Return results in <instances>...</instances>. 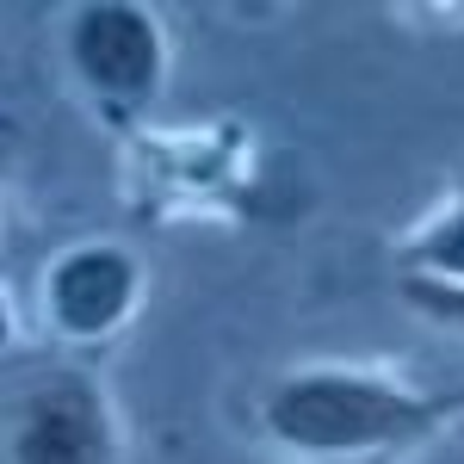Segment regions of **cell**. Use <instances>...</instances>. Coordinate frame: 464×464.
I'll list each match as a JSON object with an SVG mask.
<instances>
[{"label": "cell", "instance_id": "5b68a950", "mask_svg": "<svg viewBox=\"0 0 464 464\" xmlns=\"http://www.w3.org/2000/svg\"><path fill=\"white\" fill-rule=\"evenodd\" d=\"M415 266H433V273H452V285H464V211H452L446 223H433L428 236L409 248Z\"/></svg>", "mask_w": 464, "mask_h": 464}, {"label": "cell", "instance_id": "7a4b0ae2", "mask_svg": "<svg viewBox=\"0 0 464 464\" xmlns=\"http://www.w3.org/2000/svg\"><path fill=\"white\" fill-rule=\"evenodd\" d=\"M69 56L106 100H143L161 81V32L143 6H81L69 25Z\"/></svg>", "mask_w": 464, "mask_h": 464}, {"label": "cell", "instance_id": "3957f363", "mask_svg": "<svg viewBox=\"0 0 464 464\" xmlns=\"http://www.w3.org/2000/svg\"><path fill=\"white\" fill-rule=\"evenodd\" d=\"M13 464H111V421L93 384H37L13 415Z\"/></svg>", "mask_w": 464, "mask_h": 464}, {"label": "cell", "instance_id": "277c9868", "mask_svg": "<svg viewBox=\"0 0 464 464\" xmlns=\"http://www.w3.org/2000/svg\"><path fill=\"white\" fill-rule=\"evenodd\" d=\"M130 297H137V266L118 248H74L50 273V316L69 334H81V341L118 328Z\"/></svg>", "mask_w": 464, "mask_h": 464}, {"label": "cell", "instance_id": "8992f818", "mask_svg": "<svg viewBox=\"0 0 464 464\" xmlns=\"http://www.w3.org/2000/svg\"><path fill=\"white\" fill-rule=\"evenodd\" d=\"M402 297H409L415 310H428V316L459 322V328H464V285H452V279H409Z\"/></svg>", "mask_w": 464, "mask_h": 464}, {"label": "cell", "instance_id": "6da1fadb", "mask_svg": "<svg viewBox=\"0 0 464 464\" xmlns=\"http://www.w3.org/2000/svg\"><path fill=\"white\" fill-rule=\"evenodd\" d=\"M266 433L285 440L297 452H365V446H396L415 440L433 421L428 396L391 391L378 378H353V372H297L285 384L266 391Z\"/></svg>", "mask_w": 464, "mask_h": 464}]
</instances>
